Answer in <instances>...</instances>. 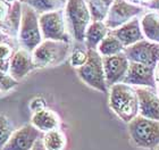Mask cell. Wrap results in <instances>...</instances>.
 Here are the masks:
<instances>
[{"mask_svg":"<svg viewBox=\"0 0 159 150\" xmlns=\"http://www.w3.org/2000/svg\"><path fill=\"white\" fill-rule=\"evenodd\" d=\"M109 107L119 120L129 123L139 115V98L135 88L123 82L109 87Z\"/></svg>","mask_w":159,"mask_h":150,"instance_id":"cell-1","label":"cell"},{"mask_svg":"<svg viewBox=\"0 0 159 150\" xmlns=\"http://www.w3.org/2000/svg\"><path fill=\"white\" fill-rule=\"evenodd\" d=\"M129 133L135 146L156 149L159 146V120L138 115L129 123Z\"/></svg>","mask_w":159,"mask_h":150,"instance_id":"cell-2","label":"cell"},{"mask_svg":"<svg viewBox=\"0 0 159 150\" xmlns=\"http://www.w3.org/2000/svg\"><path fill=\"white\" fill-rule=\"evenodd\" d=\"M67 27L77 42H84L86 29L92 22L91 13L85 0H67L64 8Z\"/></svg>","mask_w":159,"mask_h":150,"instance_id":"cell-3","label":"cell"},{"mask_svg":"<svg viewBox=\"0 0 159 150\" xmlns=\"http://www.w3.org/2000/svg\"><path fill=\"white\" fill-rule=\"evenodd\" d=\"M76 73L81 80L94 90L102 93L108 92L103 70L102 56L96 49H88V60L84 65L76 68Z\"/></svg>","mask_w":159,"mask_h":150,"instance_id":"cell-4","label":"cell"},{"mask_svg":"<svg viewBox=\"0 0 159 150\" xmlns=\"http://www.w3.org/2000/svg\"><path fill=\"white\" fill-rule=\"evenodd\" d=\"M20 42L23 49L32 52L43 41L42 33L40 30L39 14L23 2L22 15L20 23Z\"/></svg>","mask_w":159,"mask_h":150,"instance_id":"cell-5","label":"cell"},{"mask_svg":"<svg viewBox=\"0 0 159 150\" xmlns=\"http://www.w3.org/2000/svg\"><path fill=\"white\" fill-rule=\"evenodd\" d=\"M70 51V42L55 40H43L32 51V58L35 68L55 66L67 57Z\"/></svg>","mask_w":159,"mask_h":150,"instance_id":"cell-6","label":"cell"},{"mask_svg":"<svg viewBox=\"0 0 159 150\" xmlns=\"http://www.w3.org/2000/svg\"><path fill=\"white\" fill-rule=\"evenodd\" d=\"M39 24L43 40L70 42V35L68 33L64 9L40 14Z\"/></svg>","mask_w":159,"mask_h":150,"instance_id":"cell-7","label":"cell"},{"mask_svg":"<svg viewBox=\"0 0 159 150\" xmlns=\"http://www.w3.org/2000/svg\"><path fill=\"white\" fill-rule=\"evenodd\" d=\"M143 10L142 7L129 2L127 0H114L103 22L109 30H115L129 20L139 17Z\"/></svg>","mask_w":159,"mask_h":150,"instance_id":"cell-8","label":"cell"},{"mask_svg":"<svg viewBox=\"0 0 159 150\" xmlns=\"http://www.w3.org/2000/svg\"><path fill=\"white\" fill-rule=\"evenodd\" d=\"M124 53L129 61L156 67L159 63V43L143 39L129 47H126Z\"/></svg>","mask_w":159,"mask_h":150,"instance_id":"cell-9","label":"cell"},{"mask_svg":"<svg viewBox=\"0 0 159 150\" xmlns=\"http://www.w3.org/2000/svg\"><path fill=\"white\" fill-rule=\"evenodd\" d=\"M123 83H126L132 87L156 89L157 82L155 79V67L129 61V70L126 72Z\"/></svg>","mask_w":159,"mask_h":150,"instance_id":"cell-10","label":"cell"},{"mask_svg":"<svg viewBox=\"0 0 159 150\" xmlns=\"http://www.w3.org/2000/svg\"><path fill=\"white\" fill-rule=\"evenodd\" d=\"M43 133L34 127L32 124H26L14 131L6 146L1 150H31L37 143V141L42 139Z\"/></svg>","mask_w":159,"mask_h":150,"instance_id":"cell-11","label":"cell"},{"mask_svg":"<svg viewBox=\"0 0 159 150\" xmlns=\"http://www.w3.org/2000/svg\"><path fill=\"white\" fill-rule=\"evenodd\" d=\"M102 64L108 88L119 82H123L129 65V60L125 56L124 51L114 56L102 57Z\"/></svg>","mask_w":159,"mask_h":150,"instance_id":"cell-12","label":"cell"},{"mask_svg":"<svg viewBox=\"0 0 159 150\" xmlns=\"http://www.w3.org/2000/svg\"><path fill=\"white\" fill-rule=\"evenodd\" d=\"M135 91L139 98V115L159 120V96L156 89L138 87Z\"/></svg>","mask_w":159,"mask_h":150,"instance_id":"cell-13","label":"cell"},{"mask_svg":"<svg viewBox=\"0 0 159 150\" xmlns=\"http://www.w3.org/2000/svg\"><path fill=\"white\" fill-rule=\"evenodd\" d=\"M34 68L32 52L23 48L14 52L9 60V74L17 81L22 80Z\"/></svg>","mask_w":159,"mask_h":150,"instance_id":"cell-14","label":"cell"},{"mask_svg":"<svg viewBox=\"0 0 159 150\" xmlns=\"http://www.w3.org/2000/svg\"><path fill=\"white\" fill-rule=\"evenodd\" d=\"M109 33L116 37L125 48L144 39L139 17L129 20L127 23L123 24L122 26L117 27L115 30H109Z\"/></svg>","mask_w":159,"mask_h":150,"instance_id":"cell-15","label":"cell"},{"mask_svg":"<svg viewBox=\"0 0 159 150\" xmlns=\"http://www.w3.org/2000/svg\"><path fill=\"white\" fill-rule=\"evenodd\" d=\"M31 124L34 127H37L39 131H41L42 133H46L51 130L58 129L60 120L59 116L53 110L49 109V108H44L42 110L33 113L32 118H31Z\"/></svg>","mask_w":159,"mask_h":150,"instance_id":"cell-16","label":"cell"},{"mask_svg":"<svg viewBox=\"0 0 159 150\" xmlns=\"http://www.w3.org/2000/svg\"><path fill=\"white\" fill-rule=\"evenodd\" d=\"M144 39L159 43V10H150L140 18Z\"/></svg>","mask_w":159,"mask_h":150,"instance_id":"cell-17","label":"cell"},{"mask_svg":"<svg viewBox=\"0 0 159 150\" xmlns=\"http://www.w3.org/2000/svg\"><path fill=\"white\" fill-rule=\"evenodd\" d=\"M108 33H109V29L107 27L103 20H92L89 27L86 29L85 37H84L86 49L97 50L99 43L108 35Z\"/></svg>","mask_w":159,"mask_h":150,"instance_id":"cell-18","label":"cell"},{"mask_svg":"<svg viewBox=\"0 0 159 150\" xmlns=\"http://www.w3.org/2000/svg\"><path fill=\"white\" fill-rule=\"evenodd\" d=\"M42 143L46 150H65L67 140L65 134L59 129H55L43 133Z\"/></svg>","mask_w":159,"mask_h":150,"instance_id":"cell-19","label":"cell"},{"mask_svg":"<svg viewBox=\"0 0 159 150\" xmlns=\"http://www.w3.org/2000/svg\"><path fill=\"white\" fill-rule=\"evenodd\" d=\"M124 49H125V47L123 46L122 42L116 37H114L113 34L108 33V35L99 43L97 51L102 57H107L118 55V53L123 52Z\"/></svg>","mask_w":159,"mask_h":150,"instance_id":"cell-20","label":"cell"},{"mask_svg":"<svg viewBox=\"0 0 159 150\" xmlns=\"http://www.w3.org/2000/svg\"><path fill=\"white\" fill-rule=\"evenodd\" d=\"M23 2L33 8L38 14H43L53 10L64 9L67 0H23Z\"/></svg>","mask_w":159,"mask_h":150,"instance_id":"cell-21","label":"cell"},{"mask_svg":"<svg viewBox=\"0 0 159 150\" xmlns=\"http://www.w3.org/2000/svg\"><path fill=\"white\" fill-rule=\"evenodd\" d=\"M92 20H105L114 0H85Z\"/></svg>","mask_w":159,"mask_h":150,"instance_id":"cell-22","label":"cell"},{"mask_svg":"<svg viewBox=\"0 0 159 150\" xmlns=\"http://www.w3.org/2000/svg\"><path fill=\"white\" fill-rule=\"evenodd\" d=\"M14 132L13 124L6 115L0 114V150L8 142L9 138Z\"/></svg>","mask_w":159,"mask_h":150,"instance_id":"cell-23","label":"cell"},{"mask_svg":"<svg viewBox=\"0 0 159 150\" xmlns=\"http://www.w3.org/2000/svg\"><path fill=\"white\" fill-rule=\"evenodd\" d=\"M86 60H88V49L83 50L80 49V48H76V49H74V51L70 56V66L75 67V68H79L82 65H84Z\"/></svg>","mask_w":159,"mask_h":150,"instance_id":"cell-24","label":"cell"},{"mask_svg":"<svg viewBox=\"0 0 159 150\" xmlns=\"http://www.w3.org/2000/svg\"><path fill=\"white\" fill-rule=\"evenodd\" d=\"M18 81L15 80L10 74L7 72H2L0 70V90L2 91H8L10 89H13L14 87L17 85Z\"/></svg>","mask_w":159,"mask_h":150,"instance_id":"cell-25","label":"cell"},{"mask_svg":"<svg viewBox=\"0 0 159 150\" xmlns=\"http://www.w3.org/2000/svg\"><path fill=\"white\" fill-rule=\"evenodd\" d=\"M127 1L142 7L143 9L159 10V0H127Z\"/></svg>","mask_w":159,"mask_h":150,"instance_id":"cell-26","label":"cell"},{"mask_svg":"<svg viewBox=\"0 0 159 150\" xmlns=\"http://www.w3.org/2000/svg\"><path fill=\"white\" fill-rule=\"evenodd\" d=\"M47 108V103H46V100L43 99V98H34L33 100H31L30 102V109L35 113V111H39V110H42Z\"/></svg>","mask_w":159,"mask_h":150,"instance_id":"cell-27","label":"cell"},{"mask_svg":"<svg viewBox=\"0 0 159 150\" xmlns=\"http://www.w3.org/2000/svg\"><path fill=\"white\" fill-rule=\"evenodd\" d=\"M9 15V5L8 2L0 0V22L5 20Z\"/></svg>","mask_w":159,"mask_h":150,"instance_id":"cell-28","label":"cell"},{"mask_svg":"<svg viewBox=\"0 0 159 150\" xmlns=\"http://www.w3.org/2000/svg\"><path fill=\"white\" fill-rule=\"evenodd\" d=\"M31 150H46V148L43 147L42 139H40V140H38V141H37V143L34 144V147L32 148Z\"/></svg>","mask_w":159,"mask_h":150,"instance_id":"cell-29","label":"cell"},{"mask_svg":"<svg viewBox=\"0 0 159 150\" xmlns=\"http://www.w3.org/2000/svg\"><path fill=\"white\" fill-rule=\"evenodd\" d=\"M155 79H156L157 83H159V63L155 67Z\"/></svg>","mask_w":159,"mask_h":150,"instance_id":"cell-30","label":"cell"},{"mask_svg":"<svg viewBox=\"0 0 159 150\" xmlns=\"http://www.w3.org/2000/svg\"><path fill=\"white\" fill-rule=\"evenodd\" d=\"M2 42H6V37L0 32V44L2 43Z\"/></svg>","mask_w":159,"mask_h":150,"instance_id":"cell-31","label":"cell"},{"mask_svg":"<svg viewBox=\"0 0 159 150\" xmlns=\"http://www.w3.org/2000/svg\"><path fill=\"white\" fill-rule=\"evenodd\" d=\"M156 90H157V93H158V96H159V83H157V88H156Z\"/></svg>","mask_w":159,"mask_h":150,"instance_id":"cell-32","label":"cell"},{"mask_svg":"<svg viewBox=\"0 0 159 150\" xmlns=\"http://www.w3.org/2000/svg\"><path fill=\"white\" fill-rule=\"evenodd\" d=\"M3 1H6V2H13V1H17V0H3Z\"/></svg>","mask_w":159,"mask_h":150,"instance_id":"cell-33","label":"cell"},{"mask_svg":"<svg viewBox=\"0 0 159 150\" xmlns=\"http://www.w3.org/2000/svg\"><path fill=\"white\" fill-rule=\"evenodd\" d=\"M156 150H159V146H158V147L156 148Z\"/></svg>","mask_w":159,"mask_h":150,"instance_id":"cell-34","label":"cell"}]
</instances>
